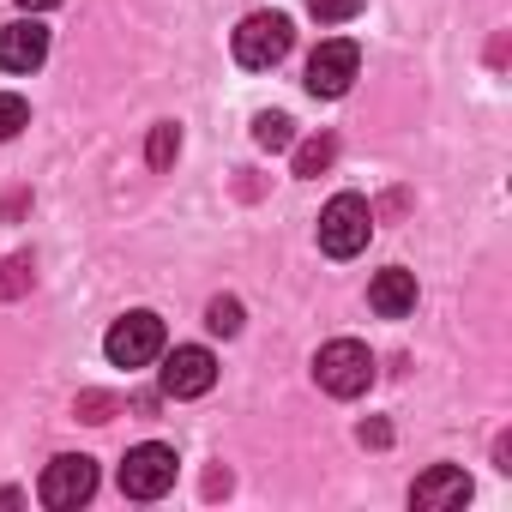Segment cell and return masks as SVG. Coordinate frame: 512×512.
Instances as JSON below:
<instances>
[{
	"instance_id": "8",
	"label": "cell",
	"mask_w": 512,
	"mask_h": 512,
	"mask_svg": "<svg viewBox=\"0 0 512 512\" xmlns=\"http://www.w3.org/2000/svg\"><path fill=\"white\" fill-rule=\"evenodd\" d=\"M217 386V356L205 344H181L163 356V392L169 398H205Z\"/></svg>"
},
{
	"instance_id": "6",
	"label": "cell",
	"mask_w": 512,
	"mask_h": 512,
	"mask_svg": "<svg viewBox=\"0 0 512 512\" xmlns=\"http://www.w3.org/2000/svg\"><path fill=\"white\" fill-rule=\"evenodd\" d=\"M91 494H97V464H91L85 452L55 458V464L43 470V482H37V500L55 506V512H73V506H85Z\"/></svg>"
},
{
	"instance_id": "17",
	"label": "cell",
	"mask_w": 512,
	"mask_h": 512,
	"mask_svg": "<svg viewBox=\"0 0 512 512\" xmlns=\"http://www.w3.org/2000/svg\"><path fill=\"white\" fill-rule=\"evenodd\" d=\"M308 13H314L320 25H344V19L362 13V0H308Z\"/></svg>"
},
{
	"instance_id": "7",
	"label": "cell",
	"mask_w": 512,
	"mask_h": 512,
	"mask_svg": "<svg viewBox=\"0 0 512 512\" xmlns=\"http://www.w3.org/2000/svg\"><path fill=\"white\" fill-rule=\"evenodd\" d=\"M356 73H362V49H356L350 37H332V43H320L314 61H308V91H314V97H344V91L356 85Z\"/></svg>"
},
{
	"instance_id": "1",
	"label": "cell",
	"mask_w": 512,
	"mask_h": 512,
	"mask_svg": "<svg viewBox=\"0 0 512 512\" xmlns=\"http://www.w3.org/2000/svg\"><path fill=\"white\" fill-rule=\"evenodd\" d=\"M314 380H320V392H332V398H362V392L374 386V356H368V344L332 338V344L314 356Z\"/></svg>"
},
{
	"instance_id": "13",
	"label": "cell",
	"mask_w": 512,
	"mask_h": 512,
	"mask_svg": "<svg viewBox=\"0 0 512 512\" xmlns=\"http://www.w3.org/2000/svg\"><path fill=\"white\" fill-rule=\"evenodd\" d=\"M332 157H338V139H308L302 151H296V175H320V169H332Z\"/></svg>"
},
{
	"instance_id": "3",
	"label": "cell",
	"mask_w": 512,
	"mask_h": 512,
	"mask_svg": "<svg viewBox=\"0 0 512 512\" xmlns=\"http://www.w3.org/2000/svg\"><path fill=\"white\" fill-rule=\"evenodd\" d=\"M103 356H109L115 368H145V362H157V356H163V320H157L151 308L121 314V320L109 326V338H103Z\"/></svg>"
},
{
	"instance_id": "10",
	"label": "cell",
	"mask_w": 512,
	"mask_h": 512,
	"mask_svg": "<svg viewBox=\"0 0 512 512\" xmlns=\"http://www.w3.org/2000/svg\"><path fill=\"white\" fill-rule=\"evenodd\" d=\"M470 500V476L458 470V464H434L428 476H416V488H410V506H422V512H452V506H464Z\"/></svg>"
},
{
	"instance_id": "15",
	"label": "cell",
	"mask_w": 512,
	"mask_h": 512,
	"mask_svg": "<svg viewBox=\"0 0 512 512\" xmlns=\"http://www.w3.org/2000/svg\"><path fill=\"white\" fill-rule=\"evenodd\" d=\"M205 326H211L217 338H235V332H241V302H235V296H217V302L205 308Z\"/></svg>"
},
{
	"instance_id": "14",
	"label": "cell",
	"mask_w": 512,
	"mask_h": 512,
	"mask_svg": "<svg viewBox=\"0 0 512 512\" xmlns=\"http://www.w3.org/2000/svg\"><path fill=\"white\" fill-rule=\"evenodd\" d=\"M31 127V103L13 97V91H0V139H19Z\"/></svg>"
},
{
	"instance_id": "4",
	"label": "cell",
	"mask_w": 512,
	"mask_h": 512,
	"mask_svg": "<svg viewBox=\"0 0 512 512\" xmlns=\"http://www.w3.org/2000/svg\"><path fill=\"white\" fill-rule=\"evenodd\" d=\"M175 470H181L175 446L145 440V446H133V452L121 458V494H127V500H157V494L175 488Z\"/></svg>"
},
{
	"instance_id": "19",
	"label": "cell",
	"mask_w": 512,
	"mask_h": 512,
	"mask_svg": "<svg viewBox=\"0 0 512 512\" xmlns=\"http://www.w3.org/2000/svg\"><path fill=\"white\" fill-rule=\"evenodd\" d=\"M19 7H31V13H49V7H61V0H19Z\"/></svg>"
},
{
	"instance_id": "9",
	"label": "cell",
	"mask_w": 512,
	"mask_h": 512,
	"mask_svg": "<svg viewBox=\"0 0 512 512\" xmlns=\"http://www.w3.org/2000/svg\"><path fill=\"white\" fill-rule=\"evenodd\" d=\"M49 61V31L37 19H19L0 31V73H37Z\"/></svg>"
},
{
	"instance_id": "12",
	"label": "cell",
	"mask_w": 512,
	"mask_h": 512,
	"mask_svg": "<svg viewBox=\"0 0 512 512\" xmlns=\"http://www.w3.org/2000/svg\"><path fill=\"white\" fill-rule=\"evenodd\" d=\"M290 139H296L290 115H260V121H253V145H260V151H290Z\"/></svg>"
},
{
	"instance_id": "2",
	"label": "cell",
	"mask_w": 512,
	"mask_h": 512,
	"mask_svg": "<svg viewBox=\"0 0 512 512\" xmlns=\"http://www.w3.org/2000/svg\"><path fill=\"white\" fill-rule=\"evenodd\" d=\"M368 235H374V211H368V199L338 193V199L320 211V247L332 253V260H356V253L368 247Z\"/></svg>"
},
{
	"instance_id": "5",
	"label": "cell",
	"mask_w": 512,
	"mask_h": 512,
	"mask_svg": "<svg viewBox=\"0 0 512 512\" xmlns=\"http://www.w3.org/2000/svg\"><path fill=\"white\" fill-rule=\"evenodd\" d=\"M290 43H296V31H290L284 13H253V19H241V31H235V61L253 67V73H266V67H278V61L290 55Z\"/></svg>"
},
{
	"instance_id": "18",
	"label": "cell",
	"mask_w": 512,
	"mask_h": 512,
	"mask_svg": "<svg viewBox=\"0 0 512 512\" xmlns=\"http://www.w3.org/2000/svg\"><path fill=\"white\" fill-rule=\"evenodd\" d=\"M25 284H31V260L19 253V260H7V266H0V296H19Z\"/></svg>"
},
{
	"instance_id": "11",
	"label": "cell",
	"mask_w": 512,
	"mask_h": 512,
	"mask_svg": "<svg viewBox=\"0 0 512 512\" xmlns=\"http://www.w3.org/2000/svg\"><path fill=\"white\" fill-rule=\"evenodd\" d=\"M368 308H374L380 320H404V314L416 308V272H404V266L380 272V278L368 284Z\"/></svg>"
},
{
	"instance_id": "16",
	"label": "cell",
	"mask_w": 512,
	"mask_h": 512,
	"mask_svg": "<svg viewBox=\"0 0 512 512\" xmlns=\"http://www.w3.org/2000/svg\"><path fill=\"white\" fill-rule=\"evenodd\" d=\"M175 151H181V133H175V121L151 127V169H169V163H175Z\"/></svg>"
}]
</instances>
